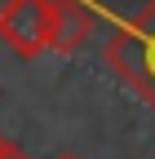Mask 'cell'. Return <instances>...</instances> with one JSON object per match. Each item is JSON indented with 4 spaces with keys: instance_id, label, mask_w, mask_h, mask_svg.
<instances>
[{
    "instance_id": "2",
    "label": "cell",
    "mask_w": 155,
    "mask_h": 159,
    "mask_svg": "<svg viewBox=\"0 0 155 159\" xmlns=\"http://www.w3.org/2000/svg\"><path fill=\"white\" fill-rule=\"evenodd\" d=\"M45 5L49 0H5L0 5V40L22 62L45 53Z\"/></svg>"
},
{
    "instance_id": "1",
    "label": "cell",
    "mask_w": 155,
    "mask_h": 159,
    "mask_svg": "<svg viewBox=\"0 0 155 159\" xmlns=\"http://www.w3.org/2000/svg\"><path fill=\"white\" fill-rule=\"evenodd\" d=\"M102 62L155 111V0L138 9L133 27H120L102 44Z\"/></svg>"
},
{
    "instance_id": "5",
    "label": "cell",
    "mask_w": 155,
    "mask_h": 159,
    "mask_svg": "<svg viewBox=\"0 0 155 159\" xmlns=\"http://www.w3.org/2000/svg\"><path fill=\"white\" fill-rule=\"evenodd\" d=\"M58 159H80V155H58Z\"/></svg>"
},
{
    "instance_id": "3",
    "label": "cell",
    "mask_w": 155,
    "mask_h": 159,
    "mask_svg": "<svg viewBox=\"0 0 155 159\" xmlns=\"http://www.w3.org/2000/svg\"><path fill=\"white\" fill-rule=\"evenodd\" d=\"M89 31H93V13L80 0H49L45 5V49L49 53L58 57L75 53L89 40Z\"/></svg>"
},
{
    "instance_id": "4",
    "label": "cell",
    "mask_w": 155,
    "mask_h": 159,
    "mask_svg": "<svg viewBox=\"0 0 155 159\" xmlns=\"http://www.w3.org/2000/svg\"><path fill=\"white\" fill-rule=\"evenodd\" d=\"M18 155H22V150H18V142L0 133V159H18Z\"/></svg>"
}]
</instances>
